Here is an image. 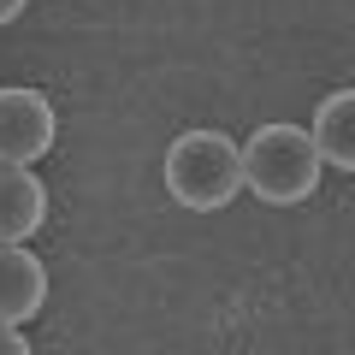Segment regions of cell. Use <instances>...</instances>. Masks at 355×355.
<instances>
[{
  "mask_svg": "<svg viewBox=\"0 0 355 355\" xmlns=\"http://www.w3.org/2000/svg\"><path fill=\"white\" fill-rule=\"evenodd\" d=\"M166 196L190 214H219L231 207L249 184H243V142H231L225 130H184L166 148Z\"/></svg>",
  "mask_w": 355,
  "mask_h": 355,
  "instance_id": "6da1fadb",
  "label": "cell"
},
{
  "mask_svg": "<svg viewBox=\"0 0 355 355\" xmlns=\"http://www.w3.org/2000/svg\"><path fill=\"white\" fill-rule=\"evenodd\" d=\"M24 6H30V0H0V30L18 24V18H24Z\"/></svg>",
  "mask_w": 355,
  "mask_h": 355,
  "instance_id": "ba28073f",
  "label": "cell"
},
{
  "mask_svg": "<svg viewBox=\"0 0 355 355\" xmlns=\"http://www.w3.org/2000/svg\"><path fill=\"white\" fill-rule=\"evenodd\" d=\"M320 172H326V160H320L308 125H284L279 119V125H261L243 142V184L266 207H302L320 190Z\"/></svg>",
  "mask_w": 355,
  "mask_h": 355,
  "instance_id": "7a4b0ae2",
  "label": "cell"
},
{
  "mask_svg": "<svg viewBox=\"0 0 355 355\" xmlns=\"http://www.w3.org/2000/svg\"><path fill=\"white\" fill-rule=\"evenodd\" d=\"M48 225V184L30 166H0V243H30Z\"/></svg>",
  "mask_w": 355,
  "mask_h": 355,
  "instance_id": "5b68a950",
  "label": "cell"
},
{
  "mask_svg": "<svg viewBox=\"0 0 355 355\" xmlns=\"http://www.w3.org/2000/svg\"><path fill=\"white\" fill-rule=\"evenodd\" d=\"M314 148L326 166H338V172H355V89H338V95H326L314 113Z\"/></svg>",
  "mask_w": 355,
  "mask_h": 355,
  "instance_id": "8992f818",
  "label": "cell"
},
{
  "mask_svg": "<svg viewBox=\"0 0 355 355\" xmlns=\"http://www.w3.org/2000/svg\"><path fill=\"white\" fill-rule=\"evenodd\" d=\"M48 308V266L30 243H0V326H30Z\"/></svg>",
  "mask_w": 355,
  "mask_h": 355,
  "instance_id": "277c9868",
  "label": "cell"
},
{
  "mask_svg": "<svg viewBox=\"0 0 355 355\" xmlns=\"http://www.w3.org/2000/svg\"><path fill=\"white\" fill-rule=\"evenodd\" d=\"M60 137L53 101L30 83H6L0 89V166H36Z\"/></svg>",
  "mask_w": 355,
  "mask_h": 355,
  "instance_id": "3957f363",
  "label": "cell"
},
{
  "mask_svg": "<svg viewBox=\"0 0 355 355\" xmlns=\"http://www.w3.org/2000/svg\"><path fill=\"white\" fill-rule=\"evenodd\" d=\"M0 355H30V343H24V326H0Z\"/></svg>",
  "mask_w": 355,
  "mask_h": 355,
  "instance_id": "52a82bcc",
  "label": "cell"
}]
</instances>
